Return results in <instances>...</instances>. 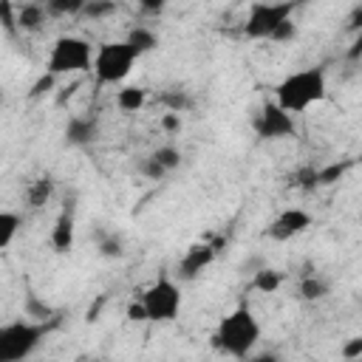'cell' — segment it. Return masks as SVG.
<instances>
[{
	"label": "cell",
	"instance_id": "cell-26",
	"mask_svg": "<svg viewBox=\"0 0 362 362\" xmlns=\"http://www.w3.org/2000/svg\"><path fill=\"white\" fill-rule=\"evenodd\" d=\"M99 255L102 257H122L124 255V246H122V240L116 235H105L99 240Z\"/></svg>",
	"mask_w": 362,
	"mask_h": 362
},
{
	"label": "cell",
	"instance_id": "cell-16",
	"mask_svg": "<svg viewBox=\"0 0 362 362\" xmlns=\"http://www.w3.org/2000/svg\"><path fill=\"white\" fill-rule=\"evenodd\" d=\"M51 192H54V181H51L48 175H42V178H34V181L28 184V189H25V201H28L31 209H40V206L48 204Z\"/></svg>",
	"mask_w": 362,
	"mask_h": 362
},
{
	"label": "cell",
	"instance_id": "cell-3",
	"mask_svg": "<svg viewBox=\"0 0 362 362\" xmlns=\"http://www.w3.org/2000/svg\"><path fill=\"white\" fill-rule=\"evenodd\" d=\"M93 57H96V51L90 48L88 40L74 37V34L57 37L54 45H51L48 62H45V74H51V76H62V74L93 71Z\"/></svg>",
	"mask_w": 362,
	"mask_h": 362
},
{
	"label": "cell",
	"instance_id": "cell-12",
	"mask_svg": "<svg viewBox=\"0 0 362 362\" xmlns=\"http://www.w3.org/2000/svg\"><path fill=\"white\" fill-rule=\"evenodd\" d=\"M74 215L68 212V209H62L59 215H57V221H54V226H51V246H54V252H59V255H65V252H71L74 249Z\"/></svg>",
	"mask_w": 362,
	"mask_h": 362
},
{
	"label": "cell",
	"instance_id": "cell-37",
	"mask_svg": "<svg viewBox=\"0 0 362 362\" xmlns=\"http://www.w3.org/2000/svg\"><path fill=\"white\" fill-rule=\"evenodd\" d=\"M359 57H362V34H356V40L348 48V59H359Z\"/></svg>",
	"mask_w": 362,
	"mask_h": 362
},
{
	"label": "cell",
	"instance_id": "cell-31",
	"mask_svg": "<svg viewBox=\"0 0 362 362\" xmlns=\"http://www.w3.org/2000/svg\"><path fill=\"white\" fill-rule=\"evenodd\" d=\"M0 20H3V28H6L8 34L17 28V11H14V6H11L8 0L0 3Z\"/></svg>",
	"mask_w": 362,
	"mask_h": 362
},
{
	"label": "cell",
	"instance_id": "cell-27",
	"mask_svg": "<svg viewBox=\"0 0 362 362\" xmlns=\"http://www.w3.org/2000/svg\"><path fill=\"white\" fill-rule=\"evenodd\" d=\"M25 317H34L37 322H42V320L51 317V308L45 303H40L34 294H28V300H25Z\"/></svg>",
	"mask_w": 362,
	"mask_h": 362
},
{
	"label": "cell",
	"instance_id": "cell-4",
	"mask_svg": "<svg viewBox=\"0 0 362 362\" xmlns=\"http://www.w3.org/2000/svg\"><path fill=\"white\" fill-rule=\"evenodd\" d=\"M45 322L14 320L0 328V362H23L45 337Z\"/></svg>",
	"mask_w": 362,
	"mask_h": 362
},
{
	"label": "cell",
	"instance_id": "cell-20",
	"mask_svg": "<svg viewBox=\"0 0 362 362\" xmlns=\"http://www.w3.org/2000/svg\"><path fill=\"white\" fill-rule=\"evenodd\" d=\"M158 102H161L170 113H178V116H181V110H189V107H192V99H189L184 90H164V93H158Z\"/></svg>",
	"mask_w": 362,
	"mask_h": 362
},
{
	"label": "cell",
	"instance_id": "cell-32",
	"mask_svg": "<svg viewBox=\"0 0 362 362\" xmlns=\"http://www.w3.org/2000/svg\"><path fill=\"white\" fill-rule=\"evenodd\" d=\"M294 37H297V25H294V20H286V23H280L277 31L272 34V42H288V40H294Z\"/></svg>",
	"mask_w": 362,
	"mask_h": 362
},
{
	"label": "cell",
	"instance_id": "cell-38",
	"mask_svg": "<svg viewBox=\"0 0 362 362\" xmlns=\"http://www.w3.org/2000/svg\"><path fill=\"white\" fill-rule=\"evenodd\" d=\"M249 362H280V359H277V354L266 351V354H255V356H249Z\"/></svg>",
	"mask_w": 362,
	"mask_h": 362
},
{
	"label": "cell",
	"instance_id": "cell-9",
	"mask_svg": "<svg viewBox=\"0 0 362 362\" xmlns=\"http://www.w3.org/2000/svg\"><path fill=\"white\" fill-rule=\"evenodd\" d=\"M308 226H311V215H308L305 209L291 206V209H283V212L272 221V226L266 229V235H269L272 240H288V238L305 232Z\"/></svg>",
	"mask_w": 362,
	"mask_h": 362
},
{
	"label": "cell",
	"instance_id": "cell-21",
	"mask_svg": "<svg viewBox=\"0 0 362 362\" xmlns=\"http://www.w3.org/2000/svg\"><path fill=\"white\" fill-rule=\"evenodd\" d=\"M150 156H153V158H156L167 173H173V170L181 164V150H178L175 144H161V147H156Z\"/></svg>",
	"mask_w": 362,
	"mask_h": 362
},
{
	"label": "cell",
	"instance_id": "cell-34",
	"mask_svg": "<svg viewBox=\"0 0 362 362\" xmlns=\"http://www.w3.org/2000/svg\"><path fill=\"white\" fill-rule=\"evenodd\" d=\"M124 314H127V320H130V322H144V320H147V308H144V303H141V300L130 303Z\"/></svg>",
	"mask_w": 362,
	"mask_h": 362
},
{
	"label": "cell",
	"instance_id": "cell-25",
	"mask_svg": "<svg viewBox=\"0 0 362 362\" xmlns=\"http://www.w3.org/2000/svg\"><path fill=\"white\" fill-rule=\"evenodd\" d=\"M113 11H116V3H110V0H90V3H85V8H82V14L90 17V20H102V17L113 14Z\"/></svg>",
	"mask_w": 362,
	"mask_h": 362
},
{
	"label": "cell",
	"instance_id": "cell-5",
	"mask_svg": "<svg viewBox=\"0 0 362 362\" xmlns=\"http://www.w3.org/2000/svg\"><path fill=\"white\" fill-rule=\"evenodd\" d=\"M139 54L124 42H102L96 48V57H93V76H96V85H116L122 79H127V74L133 71Z\"/></svg>",
	"mask_w": 362,
	"mask_h": 362
},
{
	"label": "cell",
	"instance_id": "cell-15",
	"mask_svg": "<svg viewBox=\"0 0 362 362\" xmlns=\"http://www.w3.org/2000/svg\"><path fill=\"white\" fill-rule=\"evenodd\" d=\"M144 102H147V90L139 88V85H124V88L116 93V105H119V110H124V113L141 110Z\"/></svg>",
	"mask_w": 362,
	"mask_h": 362
},
{
	"label": "cell",
	"instance_id": "cell-13",
	"mask_svg": "<svg viewBox=\"0 0 362 362\" xmlns=\"http://www.w3.org/2000/svg\"><path fill=\"white\" fill-rule=\"evenodd\" d=\"M45 14H48V8L42 3H23L17 8V28H23V31H40L42 23H45Z\"/></svg>",
	"mask_w": 362,
	"mask_h": 362
},
{
	"label": "cell",
	"instance_id": "cell-24",
	"mask_svg": "<svg viewBox=\"0 0 362 362\" xmlns=\"http://www.w3.org/2000/svg\"><path fill=\"white\" fill-rule=\"evenodd\" d=\"M291 187H297V189H303V192L317 189V167H300V170L291 175Z\"/></svg>",
	"mask_w": 362,
	"mask_h": 362
},
{
	"label": "cell",
	"instance_id": "cell-7",
	"mask_svg": "<svg viewBox=\"0 0 362 362\" xmlns=\"http://www.w3.org/2000/svg\"><path fill=\"white\" fill-rule=\"evenodd\" d=\"M294 3H252L249 17L243 23V34L249 40H272L280 23L291 20Z\"/></svg>",
	"mask_w": 362,
	"mask_h": 362
},
{
	"label": "cell",
	"instance_id": "cell-2",
	"mask_svg": "<svg viewBox=\"0 0 362 362\" xmlns=\"http://www.w3.org/2000/svg\"><path fill=\"white\" fill-rule=\"evenodd\" d=\"M325 96V71L322 68H305L297 74H288L277 88H274V102L286 113H303L314 102H322Z\"/></svg>",
	"mask_w": 362,
	"mask_h": 362
},
{
	"label": "cell",
	"instance_id": "cell-18",
	"mask_svg": "<svg viewBox=\"0 0 362 362\" xmlns=\"http://www.w3.org/2000/svg\"><path fill=\"white\" fill-rule=\"evenodd\" d=\"M325 294H328V283H325L320 274H305V277L300 280V297H303V300L317 303V300H322Z\"/></svg>",
	"mask_w": 362,
	"mask_h": 362
},
{
	"label": "cell",
	"instance_id": "cell-28",
	"mask_svg": "<svg viewBox=\"0 0 362 362\" xmlns=\"http://www.w3.org/2000/svg\"><path fill=\"white\" fill-rule=\"evenodd\" d=\"M139 173H141V175H147V178H156V181L167 175V170H164L153 156H144V158L139 161Z\"/></svg>",
	"mask_w": 362,
	"mask_h": 362
},
{
	"label": "cell",
	"instance_id": "cell-19",
	"mask_svg": "<svg viewBox=\"0 0 362 362\" xmlns=\"http://www.w3.org/2000/svg\"><path fill=\"white\" fill-rule=\"evenodd\" d=\"M20 215L17 212H0V249H8L11 246V240H14V235L20 232Z\"/></svg>",
	"mask_w": 362,
	"mask_h": 362
},
{
	"label": "cell",
	"instance_id": "cell-36",
	"mask_svg": "<svg viewBox=\"0 0 362 362\" xmlns=\"http://www.w3.org/2000/svg\"><path fill=\"white\" fill-rule=\"evenodd\" d=\"M161 127L164 130H178L181 127V116L178 113H164L161 116Z\"/></svg>",
	"mask_w": 362,
	"mask_h": 362
},
{
	"label": "cell",
	"instance_id": "cell-30",
	"mask_svg": "<svg viewBox=\"0 0 362 362\" xmlns=\"http://www.w3.org/2000/svg\"><path fill=\"white\" fill-rule=\"evenodd\" d=\"M54 82H57V76H51V74H42L34 85H31V90H28V99H40L42 93H48L51 88H54Z\"/></svg>",
	"mask_w": 362,
	"mask_h": 362
},
{
	"label": "cell",
	"instance_id": "cell-35",
	"mask_svg": "<svg viewBox=\"0 0 362 362\" xmlns=\"http://www.w3.org/2000/svg\"><path fill=\"white\" fill-rule=\"evenodd\" d=\"M139 8L147 11V14H161V11H164V3H161V0H141Z\"/></svg>",
	"mask_w": 362,
	"mask_h": 362
},
{
	"label": "cell",
	"instance_id": "cell-22",
	"mask_svg": "<svg viewBox=\"0 0 362 362\" xmlns=\"http://www.w3.org/2000/svg\"><path fill=\"white\" fill-rule=\"evenodd\" d=\"M351 167V161H337V164H328V167H317V187H328V184H337L345 170Z\"/></svg>",
	"mask_w": 362,
	"mask_h": 362
},
{
	"label": "cell",
	"instance_id": "cell-17",
	"mask_svg": "<svg viewBox=\"0 0 362 362\" xmlns=\"http://www.w3.org/2000/svg\"><path fill=\"white\" fill-rule=\"evenodd\" d=\"M280 286H283V272H280V269L263 266V269H257L255 277H252V288H257V291H263V294H274Z\"/></svg>",
	"mask_w": 362,
	"mask_h": 362
},
{
	"label": "cell",
	"instance_id": "cell-29",
	"mask_svg": "<svg viewBox=\"0 0 362 362\" xmlns=\"http://www.w3.org/2000/svg\"><path fill=\"white\" fill-rule=\"evenodd\" d=\"M339 354H342V359H348V362L362 359V337H351V339L339 348Z\"/></svg>",
	"mask_w": 362,
	"mask_h": 362
},
{
	"label": "cell",
	"instance_id": "cell-6",
	"mask_svg": "<svg viewBox=\"0 0 362 362\" xmlns=\"http://www.w3.org/2000/svg\"><path fill=\"white\" fill-rule=\"evenodd\" d=\"M139 300L144 303L150 322H173L181 311V288L170 277H158L156 283H150Z\"/></svg>",
	"mask_w": 362,
	"mask_h": 362
},
{
	"label": "cell",
	"instance_id": "cell-10",
	"mask_svg": "<svg viewBox=\"0 0 362 362\" xmlns=\"http://www.w3.org/2000/svg\"><path fill=\"white\" fill-rule=\"evenodd\" d=\"M215 255H218V249L212 243H192L178 260V277L181 280H195L215 260Z\"/></svg>",
	"mask_w": 362,
	"mask_h": 362
},
{
	"label": "cell",
	"instance_id": "cell-14",
	"mask_svg": "<svg viewBox=\"0 0 362 362\" xmlns=\"http://www.w3.org/2000/svg\"><path fill=\"white\" fill-rule=\"evenodd\" d=\"M124 42L141 57V54H150V51L158 45V37H156V31L147 28V25H133V28L127 31V40H124Z\"/></svg>",
	"mask_w": 362,
	"mask_h": 362
},
{
	"label": "cell",
	"instance_id": "cell-11",
	"mask_svg": "<svg viewBox=\"0 0 362 362\" xmlns=\"http://www.w3.org/2000/svg\"><path fill=\"white\" fill-rule=\"evenodd\" d=\"M96 136H99V124H96V119H90V116H74V119H68V124H65V141L74 144V147H85V144H90Z\"/></svg>",
	"mask_w": 362,
	"mask_h": 362
},
{
	"label": "cell",
	"instance_id": "cell-33",
	"mask_svg": "<svg viewBox=\"0 0 362 362\" xmlns=\"http://www.w3.org/2000/svg\"><path fill=\"white\" fill-rule=\"evenodd\" d=\"M345 31H354V34H362V6H354L348 20H345Z\"/></svg>",
	"mask_w": 362,
	"mask_h": 362
},
{
	"label": "cell",
	"instance_id": "cell-8",
	"mask_svg": "<svg viewBox=\"0 0 362 362\" xmlns=\"http://www.w3.org/2000/svg\"><path fill=\"white\" fill-rule=\"evenodd\" d=\"M255 130L260 139H288L294 136V116L286 113L277 102H266L255 119Z\"/></svg>",
	"mask_w": 362,
	"mask_h": 362
},
{
	"label": "cell",
	"instance_id": "cell-1",
	"mask_svg": "<svg viewBox=\"0 0 362 362\" xmlns=\"http://www.w3.org/2000/svg\"><path fill=\"white\" fill-rule=\"evenodd\" d=\"M260 339V322L252 314L249 305H238L232 308L226 317H221L215 334H212V348L235 356V359H246L249 351L257 345Z\"/></svg>",
	"mask_w": 362,
	"mask_h": 362
},
{
	"label": "cell",
	"instance_id": "cell-23",
	"mask_svg": "<svg viewBox=\"0 0 362 362\" xmlns=\"http://www.w3.org/2000/svg\"><path fill=\"white\" fill-rule=\"evenodd\" d=\"M88 0H45L48 14H82Z\"/></svg>",
	"mask_w": 362,
	"mask_h": 362
}]
</instances>
